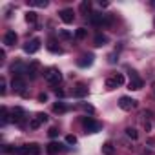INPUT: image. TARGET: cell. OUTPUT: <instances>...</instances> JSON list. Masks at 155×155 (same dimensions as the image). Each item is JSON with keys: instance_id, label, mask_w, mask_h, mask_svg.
Masks as SVG:
<instances>
[{"instance_id": "6da1fadb", "label": "cell", "mask_w": 155, "mask_h": 155, "mask_svg": "<svg viewBox=\"0 0 155 155\" xmlns=\"http://www.w3.org/2000/svg\"><path fill=\"white\" fill-rule=\"evenodd\" d=\"M15 155H40V146L31 142V144H24V146H18L15 148L13 151Z\"/></svg>"}, {"instance_id": "7a4b0ae2", "label": "cell", "mask_w": 155, "mask_h": 155, "mask_svg": "<svg viewBox=\"0 0 155 155\" xmlns=\"http://www.w3.org/2000/svg\"><path fill=\"white\" fill-rule=\"evenodd\" d=\"M90 22L93 26H110L113 22L111 15H102V13H91L90 15Z\"/></svg>"}, {"instance_id": "3957f363", "label": "cell", "mask_w": 155, "mask_h": 155, "mask_svg": "<svg viewBox=\"0 0 155 155\" xmlns=\"http://www.w3.org/2000/svg\"><path fill=\"white\" fill-rule=\"evenodd\" d=\"M44 79H46V82H48V84L55 86V84H58V82L62 81V75H60V71H58V69L51 68V69H48V71L44 73Z\"/></svg>"}, {"instance_id": "277c9868", "label": "cell", "mask_w": 155, "mask_h": 155, "mask_svg": "<svg viewBox=\"0 0 155 155\" xmlns=\"http://www.w3.org/2000/svg\"><path fill=\"white\" fill-rule=\"evenodd\" d=\"M82 126H84L86 133H97L101 130V124L91 117H82Z\"/></svg>"}, {"instance_id": "5b68a950", "label": "cell", "mask_w": 155, "mask_h": 155, "mask_svg": "<svg viewBox=\"0 0 155 155\" xmlns=\"http://www.w3.org/2000/svg\"><path fill=\"white\" fill-rule=\"evenodd\" d=\"M122 84H124L122 73H115L113 77H110V79L106 81V88H108V90H115V88H119V86H122Z\"/></svg>"}, {"instance_id": "8992f818", "label": "cell", "mask_w": 155, "mask_h": 155, "mask_svg": "<svg viewBox=\"0 0 155 155\" xmlns=\"http://www.w3.org/2000/svg\"><path fill=\"white\" fill-rule=\"evenodd\" d=\"M11 120H13L15 124H18V126H24V124H26V111H24L22 108H15V110L11 111Z\"/></svg>"}, {"instance_id": "52a82bcc", "label": "cell", "mask_w": 155, "mask_h": 155, "mask_svg": "<svg viewBox=\"0 0 155 155\" xmlns=\"http://www.w3.org/2000/svg\"><path fill=\"white\" fill-rule=\"evenodd\" d=\"M40 38H31V40H28L26 42V46H24V51L26 53H29V55H33V53H37L38 49H40Z\"/></svg>"}, {"instance_id": "ba28073f", "label": "cell", "mask_w": 155, "mask_h": 155, "mask_svg": "<svg viewBox=\"0 0 155 155\" xmlns=\"http://www.w3.org/2000/svg\"><path fill=\"white\" fill-rule=\"evenodd\" d=\"M119 106H120V110L128 111V110H133L137 106V101H133L131 97H120L119 99Z\"/></svg>"}, {"instance_id": "9c48e42d", "label": "cell", "mask_w": 155, "mask_h": 155, "mask_svg": "<svg viewBox=\"0 0 155 155\" xmlns=\"http://www.w3.org/2000/svg\"><path fill=\"white\" fill-rule=\"evenodd\" d=\"M130 75H131V79H130L128 88H130V90H140V88H142V79L137 75V71H131Z\"/></svg>"}, {"instance_id": "30bf717a", "label": "cell", "mask_w": 155, "mask_h": 155, "mask_svg": "<svg viewBox=\"0 0 155 155\" xmlns=\"http://www.w3.org/2000/svg\"><path fill=\"white\" fill-rule=\"evenodd\" d=\"M11 86H13V90H15V91H20V93L26 97V91H24V88H26V81L22 79V77H13Z\"/></svg>"}, {"instance_id": "8fae6325", "label": "cell", "mask_w": 155, "mask_h": 155, "mask_svg": "<svg viewBox=\"0 0 155 155\" xmlns=\"http://www.w3.org/2000/svg\"><path fill=\"white\" fill-rule=\"evenodd\" d=\"M58 15H60V20H62V22H66V24H71V22H73V18H75L73 9H62Z\"/></svg>"}, {"instance_id": "7c38bea8", "label": "cell", "mask_w": 155, "mask_h": 155, "mask_svg": "<svg viewBox=\"0 0 155 155\" xmlns=\"http://www.w3.org/2000/svg\"><path fill=\"white\" fill-rule=\"evenodd\" d=\"M77 64H79L81 68H88V66H91V64H93V55H91V53L82 55L79 60H77Z\"/></svg>"}, {"instance_id": "4fadbf2b", "label": "cell", "mask_w": 155, "mask_h": 155, "mask_svg": "<svg viewBox=\"0 0 155 155\" xmlns=\"http://www.w3.org/2000/svg\"><path fill=\"white\" fill-rule=\"evenodd\" d=\"M38 68H40V64H38V62H31V64L26 68V75L29 77V79H35V77H37V71H38Z\"/></svg>"}, {"instance_id": "5bb4252c", "label": "cell", "mask_w": 155, "mask_h": 155, "mask_svg": "<svg viewBox=\"0 0 155 155\" xmlns=\"http://www.w3.org/2000/svg\"><path fill=\"white\" fill-rule=\"evenodd\" d=\"M46 151H48L49 155H57L58 151H62V144H60V142H49V144L46 146Z\"/></svg>"}, {"instance_id": "9a60e30c", "label": "cell", "mask_w": 155, "mask_h": 155, "mask_svg": "<svg viewBox=\"0 0 155 155\" xmlns=\"http://www.w3.org/2000/svg\"><path fill=\"white\" fill-rule=\"evenodd\" d=\"M4 44L6 46H15L17 44V33L15 31H8L4 35Z\"/></svg>"}, {"instance_id": "2e32d148", "label": "cell", "mask_w": 155, "mask_h": 155, "mask_svg": "<svg viewBox=\"0 0 155 155\" xmlns=\"http://www.w3.org/2000/svg\"><path fill=\"white\" fill-rule=\"evenodd\" d=\"M88 95V88L84 86V84H79L75 90H73V97H79V99H82V97H86Z\"/></svg>"}, {"instance_id": "e0dca14e", "label": "cell", "mask_w": 155, "mask_h": 155, "mask_svg": "<svg viewBox=\"0 0 155 155\" xmlns=\"http://www.w3.org/2000/svg\"><path fill=\"white\" fill-rule=\"evenodd\" d=\"M81 13L82 15H91V2H90V0H84V2L81 4Z\"/></svg>"}, {"instance_id": "ac0fdd59", "label": "cell", "mask_w": 155, "mask_h": 155, "mask_svg": "<svg viewBox=\"0 0 155 155\" xmlns=\"http://www.w3.org/2000/svg\"><path fill=\"white\" fill-rule=\"evenodd\" d=\"M113 151H115V150H113V144H111L110 140H106V142L102 144V153H104V155H113Z\"/></svg>"}, {"instance_id": "d6986e66", "label": "cell", "mask_w": 155, "mask_h": 155, "mask_svg": "<svg viewBox=\"0 0 155 155\" xmlns=\"http://www.w3.org/2000/svg\"><path fill=\"white\" fill-rule=\"evenodd\" d=\"M106 44H108V37L106 35H97L95 37V46L101 48V46H106Z\"/></svg>"}, {"instance_id": "ffe728a7", "label": "cell", "mask_w": 155, "mask_h": 155, "mask_svg": "<svg viewBox=\"0 0 155 155\" xmlns=\"http://www.w3.org/2000/svg\"><path fill=\"white\" fill-rule=\"evenodd\" d=\"M48 49H49V51H53V53H62V49L57 46V42H55L53 38H49V42H48Z\"/></svg>"}, {"instance_id": "44dd1931", "label": "cell", "mask_w": 155, "mask_h": 155, "mask_svg": "<svg viewBox=\"0 0 155 155\" xmlns=\"http://www.w3.org/2000/svg\"><path fill=\"white\" fill-rule=\"evenodd\" d=\"M29 6H35V8H46L48 6V0H28Z\"/></svg>"}, {"instance_id": "7402d4cb", "label": "cell", "mask_w": 155, "mask_h": 155, "mask_svg": "<svg viewBox=\"0 0 155 155\" xmlns=\"http://www.w3.org/2000/svg\"><path fill=\"white\" fill-rule=\"evenodd\" d=\"M68 110V106L64 104V102H57V104H53V111L55 113H64Z\"/></svg>"}, {"instance_id": "603a6c76", "label": "cell", "mask_w": 155, "mask_h": 155, "mask_svg": "<svg viewBox=\"0 0 155 155\" xmlns=\"http://www.w3.org/2000/svg\"><path fill=\"white\" fill-rule=\"evenodd\" d=\"M86 35H88V29L86 28H79V29L75 31V38H79V40L86 38Z\"/></svg>"}, {"instance_id": "cb8c5ba5", "label": "cell", "mask_w": 155, "mask_h": 155, "mask_svg": "<svg viewBox=\"0 0 155 155\" xmlns=\"http://www.w3.org/2000/svg\"><path fill=\"white\" fill-rule=\"evenodd\" d=\"M26 20H28V24H35L37 22V13L35 11H28L26 13Z\"/></svg>"}, {"instance_id": "d4e9b609", "label": "cell", "mask_w": 155, "mask_h": 155, "mask_svg": "<svg viewBox=\"0 0 155 155\" xmlns=\"http://www.w3.org/2000/svg\"><path fill=\"white\" fill-rule=\"evenodd\" d=\"M9 122V115H8V108L6 106H2V126L4 124H8Z\"/></svg>"}, {"instance_id": "484cf974", "label": "cell", "mask_w": 155, "mask_h": 155, "mask_svg": "<svg viewBox=\"0 0 155 155\" xmlns=\"http://www.w3.org/2000/svg\"><path fill=\"white\" fill-rule=\"evenodd\" d=\"M40 124H42V122H40V119H38V117H35V119H31V120H29V128H31V130H37Z\"/></svg>"}, {"instance_id": "4316f807", "label": "cell", "mask_w": 155, "mask_h": 155, "mask_svg": "<svg viewBox=\"0 0 155 155\" xmlns=\"http://www.w3.org/2000/svg\"><path fill=\"white\" fill-rule=\"evenodd\" d=\"M126 135H128L130 139H137V137H139L137 130H133V128H128V130H126Z\"/></svg>"}, {"instance_id": "83f0119b", "label": "cell", "mask_w": 155, "mask_h": 155, "mask_svg": "<svg viewBox=\"0 0 155 155\" xmlns=\"http://www.w3.org/2000/svg\"><path fill=\"white\" fill-rule=\"evenodd\" d=\"M66 142H68V144H77V137H75V135H68V137H66Z\"/></svg>"}, {"instance_id": "f1b7e54d", "label": "cell", "mask_w": 155, "mask_h": 155, "mask_svg": "<svg viewBox=\"0 0 155 155\" xmlns=\"http://www.w3.org/2000/svg\"><path fill=\"white\" fill-rule=\"evenodd\" d=\"M48 135H49V137H53V139H55V137H57V135H58V130H57V128H49V131H48Z\"/></svg>"}, {"instance_id": "f546056e", "label": "cell", "mask_w": 155, "mask_h": 155, "mask_svg": "<svg viewBox=\"0 0 155 155\" xmlns=\"http://www.w3.org/2000/svg\"><path fill=\"white\" fill-rule=\"evenodd\" d=\"M81 106H82V110H84V111L93 113V106H90V104H81Z\"/></svg>"}, {"instance_id": "4dcf8cb0", "label": "cell", "mask_w": 155, "mask_h": 155, "mask_svg": "<svg viewBox=\"0 0 155 155\" xmlns=\"http://www.w3.org/2000/svg\"><path fill=\"white\" fill-rule=\"evenodd\" d=\"M0 93H2V95L6 93V81H4V79L0 81Z\"/></svg>"}, {"instance_id": "1f68e13d", "label": "cell", "mask_w": 155, "mask_h": 155, "mask_svg": "<svg viewBox=\"0 0 155 155\" xmlns=\"http://www.w3.org/2000/svg\"><path fill=\"white\" fill-rule=\"evenodd\" d=\"M60 37H62V38H71V33L66 31V29H62V31H60Z\"/></svg>"}, {"instance_id": "d6a6232c", "label": "cell", "mask_w": 155, "mask_h": 155, "mask_svg": "<svg viewBox=\"0 0 155 155\" xmlns=\"http://www.w3.org/2000/svg\"><path fill=\"white\" fill-rule=\"evenodd\" d=\"M37 117L40 119V122H46V120H48V115H46V113H37Z\"/></svg>"}, {"instance_id": "836d02e7", "label": "cell", "mask_w": 155, "mask_h": 155, "mask_svg": "<svg viewBox=\"0 0 155 155\" xmlns=\"http://www.w3.org/2000/svg\"><path fill=\"white\" fill-rule=\"evenodd\" d=\"M38 101H40V102H46V101H48V95H46V93L38 95Z\"/></svg>"}, {"instance_id": "e575fe53", "label": "cell", "mask_w": 155, "mask_h": 155, "mask_svg": "<svg viewBox=\"0 0 155 155\" xmlns=\"http://www.w3.org/2000/svg\"><path fill=\"white\" fill-rule=\"evenodd\" d=\"M55 93H57V97H64V91L62 90H55Z\"/></svg>"}, {"instance_id": "d590c367", "label": "cell", "mask_w": 155, "mask_h": 155, "mask_svg": "<svg viewBox=\"0 0 155 155\" xmlns=\"http://www.w3.org/2000/svg\"><path fill=\"white\" fill-rule=\"evenodd\" d=\"M4 58H6V53H4V51H0V62H4Z\"/></svg>"}, {"instance_id": "8d00e7d4", "label": "cell", "mask_w": 155, "mask_h": 155, "mask_svg": "<svg viewBox=\"0 0 155 155\" xmlns=\"http://www.w3.org/2000/svg\"><path fill=\"white\" fill-rule=\"evenodd\" d=\"M115 60H117V58H115V53H111V55H110V62H111V64H113V62H115Z\"/></svg>"}, {"instance_id": "74e56055", "label": "cell", "mask_w": 155, "mask_h": 155, "mask_svg": "<svg viewBox=\"0 0 155 155\" xmlns=\"http://www.w3.org/2000/svg\"><path fill=\"white\" fill-rule=\"evenodd\" d=\"M151 4H153V8H155V2H151Z\"/></svg>"}]
</instances>
